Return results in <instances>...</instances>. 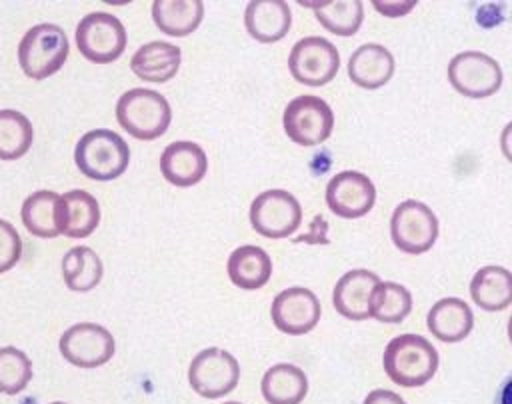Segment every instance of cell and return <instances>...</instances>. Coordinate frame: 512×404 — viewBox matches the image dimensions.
Listing matches in <instances>:
<instances>
[{
    "mask_svg": "<svg viewBox=\"0 0 512 404\" xmlns=\"http://www.w3.org/2000/svg\"><path fill=\"white\" fill-rule=\"evenodd\" d=\"M382 366L394 384L402 388H418L436 374L438 352L424 336L400 334L386 344Z\"/></svg>",
    "mask_w": 512,
    "mask_h": 404,
    "instance_id": "obj_1",
    "label": "cell"
},
{
    "mask_svg": "<svg viewBox=\"0 0 512 404\" xmlns=\"http://www.w3.org/2000/svg\"><path fill=\"white\" fill-rule=\"evenodd\" d=\"M74 162L86 178L108 182L126 172L130 148L120 134L108 128H96L78 140Z\"/></svg>",
    "mask_w": 512,
    "mask_h": 404,
    "instance_id": "obj_2",
    "label": "cell"
},
{
    "mask_svg": "<svg viewBox=\"0 0 512 404\" xmlns=\"http://www.w3.org/2000/svg\"><path fill=\"white\" fill-rule=\"evenodd\" d=\"M116 120L130 136L138 140H156L168 130L172 108L160 92L132 88L118 98Z\"/></svg>",
    "mask_w": 512,
    "mask_h": 404,
    "instance_id": "obj_3",
    "label": "cell"
},
{
    "mask_svg": "<svg viewBox=\"0 0 512 404\" xmlns=\"http://www.w3.org/2000/svg\"><path fill=\"white\" fill-rule=\"evenodd\" d=\"M70 52L66 32L58 24L32 26L18 44V64L32 80H44L56 74Z\"/></svg>",
    "mask_w": 512,
    "mask_h": 404,
    "instance_id": "obj_4",
    "label": "cell"
},
{
    "mask_svg": "<svg viewBox=\"0 0 512 404\" xmlns=\"http://www.w3.org/2000/svg\"><path fill=\"white\" fill-rule=\"evenodd\" d=\"M80 54L94 64H110L126 50V28L108 12H90L76 26Z\"/></svg>",
    "mask_w": 512,
    "mask_h": 404,
    "instance_id": "obj_5",
    "label": "cell"
},
{
    "mask_svg": "<svg viewBox=\"0 0 512 404\" xmlns=\"http://www.w3.org/2000/svg\"><path fill=\"white\" fill-rule=\"evenodd\" d=\"M284 132L300 146H318L330 138L334 128V112L326 100L304 94L288 102L282 116Z\"/></svg>",
    "mask_w": 512,
    "mask_h": 404,
    "instance_id": "obj_6",
    "label": "cell"
},
{
    "mask_svg": "<svg viewBox=\"0 0 512 404\" xmlns=\"http://www.w3.org/2000/svg\"><path fill=\"white\" fill-rule=\"evenodd\" d=\"M250 224L264 238H288L302 222V206L294 194L272 188L258 194L250 204Z\"/></svg>",
    "mask_w": 512,
    "mask_h": 404,
    "instance_id": "obj_7",
    "label": "cell"
},
{
    "mask_svg": "<svg viewBox=\"0 0 512 404\" xmlns=\"http://www.w3.org/2000/svg\"><path fill=\"white\" fill-rule=\"evenodd\" d=\"M390 236L398 250L406 254H424L438 238V218L424 202L404 200L392 212Z\"/></svg>",
    "mask_w": 512,
    "mask_h": 404,
    "instance_id": "obj_8",
    "label": "cell"
},
{
    "mask_svg": "<svg viewBox=\"0 0 512 404\" xmlns=\"http://www.w3.org/2000/svg\"><path fill=\"white\" fill-rule=\"evenodd\" d=\"M240 380L238 360L222 348L200 350L188 366V382L192 390L208 400L230 394Z\"/></svg>",
    "mask_w": 512,
    "mask_h": 404,
    "instance_id": "obj_9",
    "label": "cell"
},
{
    "mask_svg": "<svg viewBox=\"0 0 512 404\" xmlns=\"http://www.w3.org/2000/svg\"><path fill=\"white\" fill-rule=\"evenodd\" d=\"M448 80L462 96L480 100L500 90L502 68L492 56L478 50H466L458 52L448 62Z\"/></svg>",
    "mask_w": 512,
    "mask_h": 404,
    "instance_id": "obj_10",
    "label": "cell"
},
{
    "mask_svg": "<svg viewBox=\"0 0 512 404\" xmlns=\"http://www.w3.org/2000/svg\"><path fill=\"white\" fill-rule=\"evenodd\" d=\"M288 68L296 82L306 86H324L336 76L340 68V54L330 40L322 36H306L292 46Z\"/></svg>",
    "mask_w": 512,
    "mask_h": 404,
    "instance_id": "obj_11",
    "label": "cell"
},
{
    "mask_svg": "<svg viewBox=\"0 0 512 404\" xmlns=\"http://www.w3.org/2000/svg\"><path fill=\"white\" fill-rule=\"evenodd\" d=\"M60 354L78 368H96L106 364L116 350L114 336L100 324H72L60 336Z\"/></svg>",
    "mask_w": 512,
    "mask_h": 404,
    "instance_id": "obj_12",
    "label": "cell"
},
{
    "mask_svg": "<svg viewBox=\"0 0 512 404\" xmlns=\"http://www.w3.org/2000/svg\"><path fill=\"white\" fill-rule=\"evenodd\" d=\"M322 306L316 294L302 286H292L278 292L270 306L272 324L290 336H300L316 328Z\"/></svg>",
    "mask_w": 512,
    "mask_h": 404,
    "instance_id": "obj_13",
    "label": "cell"
},
{
    "mask_svg": "<svg viewBox=\"0 0 512 404\" xmlns=\"http://www.w3.org/2000/svg\"><path fill=\"white\" fill-rule=\"evenodd\" d=\"M376 202V188L372 180L356 170L338 172L328 180L326 204L340 218H362Z\"/></svg>",
    "mask_w": 512,
    "mask_h": 404,
    "instance_id": "obj_14",
    "label": "cell"
},
{
    "mask_svg": "<svg viewBox=\"0 0 512 404\" xmlns=\"http://www.w3.org/2000/svg\"><path fill=\"white\" fill-rule=\"evenodd\" d=\"M380 282V276L366 268H354L340 276L332 292L336 312L356 322L370 318V298Z\"/></svg>",
    "mask_w": 512,
    "mask_h": 404,
    "instance_id": "obj_15",
    "label": "cell"
},
{
    "mask_svg": "<svg viewBox=\"0 0 512 404\" xmlns=\"http://www.w3.org/2000/svg\"><path fill=\"white\" fill-rule=\"evenodd\" d=\"M208 170L204 148L190 140H178L164 148L160 156V172L166 182L188 188L198 184Z\"/></svg>",
    "mask_w": 512,
    "mask_h": 404,
    "instance_id": "obj_16",
    "label": "cell"
},
{
    "mask_svg": "<svg viewBox=\"0 0 512 404\" xmlns=\"http://www.w3.org/2000/svg\"><path fill=\"white\" fill-rule=\"evenodd\" d=\"M58 230L68 238H86L100 224L98 200L86 190H70L58 200Z\"/></svg>",
    "mask_w": 512,
    "mask_h": 404,
    "instance_id": "obj_17",
    "label": "cell"
},
{
    "mask_svg": "<svg viewBox=\"0 0 512 404\" xmlns=\"http://www.w3.org/2000/svg\"><path fill=\"white\" fill-rule=\"evenodd\" d=\"M394 76V56L382 44H362L348 58V78L366 90H376Z\"/></svg>",
    "mask_w": 512,
    "mask_h": 404,
    "instance_id": "obj_18",
    "label": "cell"
},
{
    "mask_svg": "<svg viewBox=\"0 0 512 404\" xmlns=\"http://www.w3.org/2000/svg\"><path fill=\"white\" fill-rule=\"evenodd\" d=\"M244 26L258 42H278L292 26L290 6L282 0H252L244 10Z\"/></svg>",
    "mask_w": 512,
    "mask_h": 404,
    "instance_id": "obj_19",
    "label": "cell"
},
{
    "mask_svg": "<svg viewBox=\"0 0 512 404\" xmlns=\"http://www.w3.org/2000/svg\"><path fill=\"white\" fill-rule=\"evenodd\" d=\"M180 62H182V50L178 46L164 40H154L140 46L134 52L130 60V68L140 80L162 84L176 76Z\"/></svg>",
    "mask_w": 512,
    "mask_h": 404,
    "instance_id": "obj_20",
    "label": "cell"
},
{
    "mask_svg": "<svg viewBox=\"0 0 512 404\" xmlns=\"http://www.w3.org/2000/svg\"><path fill=\"white\" fill-rule=\"evenodd\" d=\"M426 326L436 340L452 344L464 340L472 332L474 314L464 300L450 296L438 300L428 310Z\"/></svg>",
    "mask_w": 512,
    "mask_h": 404,
    "instance_id": "obj_21",
    "label": "cell"
},
{
    "mask_svg": "<svg viewBox=\"0 0 512 404\" xmlns=\"http://www.w3.org/2000/svg\"><path fill=\"white\" fill-rule=\"evenodd\" d=\"M226 272L240 290H258L272 276V260L264 248L244 244L228 256Z\"/></svg>",
    "mask_w": 512,
    "mask_h": 404,
    "instance_id": "obj_22",
    "label": "cell"
},
{
    "mask_svg": "<svg viewBox=\"0 0 512 404\" xmlns=\"http://www.w3.org/2000/svg\"><path fill=\"white\" fill-rule=\"evenodd\" d=\"M474 304L486 312L504 310L512 304V272L504 266H484L470 280Z\"/></svg>",
    "mask_w": 512,
    "mask_h": 404,
    "instance_id": "obj_23",
    "label": "cell"
},
{
    "mask_svg": "<svg viewBox=\"0 0 512 404\" xmlns=\"http://www.w3.org/2000/svg\"><path fill=\"white\" fill-rule=\"evenodd\" d=\"M262 396L268 404H300L308 394V378L294 364H274L260 382Z\"/></svg>",
    "mask_w": 512,
    "mask_h": 404,
    "instance_id": "obj_24",
    "label": "cell"
},
{
    "mask_svg": "<svg viewBox=\"0 0 512 404\" xmlns=\"http://www.w3.org/2000/svg\"><path fill=\"white\" fill-rule=\"evenodd\" d=\"M204 16L202 0H154L152 18L154 24L166 36H188L192 34Z\"/></svg>",
    "mask_w": 512,
    "mask_h": 404,
    "instance_id": "obj_25",
    "label": "cell"
},
{
    "mask_svg": "<svg viewBox=\"0 0 512 404\" xmlns=\"http://www.w3.org/2000/svg\"><path fill=\"white\" fill-rule=\"evenodd\" d=\"M104 266L88 246H74L62 258V278L72 292H88L102 280Z\"/></svg>",
    "mask_w": 512,
    "mask_h": 404,
    "instance_id": "obj_26",
    "label": "cell"
},
{
    "mask_svg": "<svg viewBox=\"0 0 512 404\" xmlns=\"http://www.w3.org/2000/svg\"><path fill=\"white\" fill-rule=\"evenodd\" d=\"M58 200L60 194L52 190H38L32 192L24 202H22V224L26 230L38 238H56L60 234L58 230Z\"/></svg>",
    "mask_w": 512,
    "mask_h": 404,
    "instance_id": "obj_27",
    "label": "cell"
},
{
    "mask_svg": "<svg viewBox=\"0 0 512 404\" xmlns=\"http://www.w3.org/2000/svg\"><path fill=\"white\" fill-rule=\"evenodd\" d=\"M314 8L316 20L336 36H352L362 26L364 6L358 0L352 2H300Z\"/></svg>",
    "mask_w": 512,
    "mask_h": 404,
    "instance_id": "obj_28",
    "label": "cell"
},
{
    "mask_svg": "<svg viewBox=\"0 0 512 404\" xmlns=\"http://www.w3.org/2000/svg\"><path fill=\"white\" fill-rule=\"evenodd\" d=\"M412 310V294L398 282H380L370 298V318L400 324Z\"/></svg>",
    "mask_w": 512,
    "mask_h": 404,
    "instance_id": "obj_29",
    "label": "cell"
},
{
    "mask_svg": "<svg viewBox=\"0 0 512 404\" xmlns=\"http://www.w3.org/2000/svg\"><path fill=\"white\" fill-rule=\"evenodd\" d=\"M34 140L32 122L18 110H0V160L24 156Z\"/></svg>",
    "mask_w": 512,
    "mask_h": 404,
    "instance_id": "obj_30",
    "label": "cell"
},
{
    "mask_svg": "<svg viewBox=\"0 0 512 404\" xmlns=\"http://www.w3.org/2000/svg\"><path fill=\"white\" fill-rule=\"evenodd\" d=\"M32 380V362L16 346L0 348V392L20 394Z\"/></svg>",
    "mask_w": 512,
    "mask_h": 404,
    "instance_id": "obj_31",
    "label": "cell"
},
{
    "mask_svg": "<svg viewBox=\"0 0 512 404\" xmlns=\"http://www.w3.org/2000/svg\"><path fill=\"white\" fill-rule=\"evenodd\" d=\"M22 258V240L16 228L0 218V274L8 272Z\"/></svg>",
    "mask_w": 512,
    "mask_h": 404,
    "instance_id": "obj_32",
    "label": "cell"
},
{
    "mask_svg": "<svg viewBox=\"0 0 512 404\" xmlns=\"http://www.w3.org/2000/svg\"><path fill=\"white\" fill-rule=\"evenodd\" d=\"M374 8L384 14V16H390V18H396V16H402L406 12H410L416 4V0H408V2H380V0H374L372 2Z\"/></svg>",
    "mask_w": 512,
    "mask_h": 404,
    "instance_id": "obj_33",
    "label": "cell"
},
{
    "mask_svg": "<svg viewBox=\"0 0 512 404\" xmlns=\"http://www.w3.org/2000/svg\"><path fill=\"white\" fill-rule=\"evenodd\" d=\"M362 404H406L404 398H400V394L386 390V388H376L372 392H368V396L364 398Z\"/></svg>",
    "mask_w": 512,
    "mask_h": 404,
    "instance_id": "obj_34",
    "label": "cell"
},
{
    "mask_svg": "<svg viewBox=\"0 0 512 404\" xmlns=\"http://www.w3.org/2000/svg\"><path fill=\"white\" fill-rule=\"evenodd\" d=\"M494 404H512V372L500 382L494 396Z\"/></svg>",
    "mask_w": 512,
    "mask_h": 404,
    "instance_id": "obj_35",
    "label": "cell"
},
{
    "mask_svg": "<svg viewBox=\"0 0 512 404\" xmlns=\"http://www.w3.org/2000/svg\"><path fill=\"white\" fill-rule=\"evenodd\" d=\"M500 148L508 162H512V122H508L500 134Z\"/></svg>",
    "mask_w": 512,
    "mask_h": 404,
    "instance_id": "obj_36",
    "label": "cell"
},
{
    "mask_svg": "<svg viewBox=\"0 0 512 404\" xmlns=\"http://www.w3.org/2000/svg\"><path fill=\"white\" fill-rule=\"evenodd\" d=\"M508 338H510V342H512V316L508 318Z\"/></svg>",
    "mask_w": 512,
    "mask_h": 404,
    "instance_id": "obj_37",
    "label": "cell"
},
{
    "mask_svg": "<svg viewBox=\"0 0 512 404\" xmlns=\"http://www.w3.org/2000/svg\"><path fill=\"white\" fill-rule=\"evenodd\" d=\"M224 404H240V402H224Z\"/></svg>",
    "mask_w": 512,
    "mask_h": 404,
    "instance_id": "obj_38",
    "label": "cell"
},
{
    "mask_svg": "<svg viewBox=\"0 0 512 404\" xmlns=\"http://www.w3.org/2000/svg\"><path fill=\"white\" fill-rule=\"evenodd\" d=\"M50 404H66V402H50Z\"/></svg>",
    "mask_w": 512,
    "mask_h": 404,
    "instance_id": "obj_39",
    "label": "cell"
}]
</instances>
